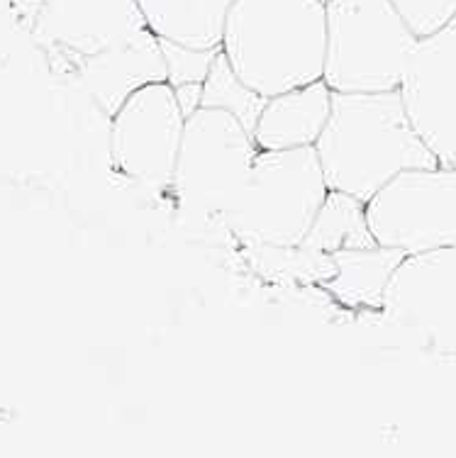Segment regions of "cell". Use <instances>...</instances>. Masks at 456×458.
Here are the masks:
<instances>
[{"instance_id": "obj_14", "label": "cell", "mask_w": 456, "mask_h": 458, "mask_svg": "<svg viewBox=\"0 0 456 458\" xmlns=\"http://www.w3.org/2000/svg\"><path fill=\"white\" fill-rule=\"evenodd\" d=\"M403 251L388 247L334 251L332 259L337 274L323 285H327L337 298L351 308L381 310L388 278L393 276L395 266L403 261Z\"/></svg>"}, {"instance_id": "obj_17", "label": "cell", "mask_w": 456, "mask_h": 458, "mask_svg": "<svg viewBox=\"0 0 456 458\" xmlns=\"http://www.w3.org/2000/svg\"><path fill=\"white\" fill-rule=\"evenodd\" d=\"M161 54L167 62V81L171 86H184V83H202L211 73V66L215 56L222 47L218 49H195V47L178 45V42H168V39H159Z\"/></svg>"}, {"instance_id": "obj_5", "label": "cell", "mask_w": 456, "mask_h": 458, "mask_svg": "<svg viewBox=\"0 0 456 458\" xmlns=\"http://www.w3.org/2000/svg\"><path fill=\"white\" fill-rule=\"evenodd\" d=\"M254 134L222 107H201L185 120L171 191L181 208L222 217L254 166Z\"/></svg>"}, {"instance_id": "obj_15", "label": "cell", "mask_w": 456, "mask_h": 458, "mask_svg": "<svg viewBox=\"0 0 456 458\" xmlns=\"http://www.w3.org/2000/svg\"><path fill=\"white\" fill-rule=\"evenodd\" d=\"M303 247L320 254H334L342 249L378 247V242L371 234L366 203L342 191H330L307 237L303 239Z\"/></svg>"}, {"instance_id": "obj_9", "label": "cell", "mask_w": 456, "mask_h": 458, "mask_svg": "<svg viewBox=\"0 0 456 458\" xmlns=\"http://www.w3.org/2000/svg\"><path fill=\"white\" fill-rule=\"evenodd\" d=\"M398 90L415 132L439 166H456V20L417 39Z\"/></svg>"}, {"instance_id": "obj_8", "label": "cell", "mask_w": 456, "mask_h": 458, "mask_svg": "<svg viewBox=\"0 0 456 458\" xmlns=\"http://www.w3.org/2000/svg\"><path fill=\"white\" fill-rule=\"evenodd\" d=\"M381 312L395 329L456 353V244L403 256L388 278Z\"/></svg>"}, {"instance_id": "obj_3", "label": "cell", "mask_w": 456, "mask_h": 458, "mask_svg": "<svg viewBox=\"0 0 456 458\" xmlns=\"http://www.w3.org/2000/svg\"><path fill=\"white\" fill-rule=\"evenodd\" d=\"M327 193L315 147L259 149L222 220L246 247H300Z\"/></svg>"}, {"instance_id": "obj_19", "label": "cell", "mask_w": 456, "mask_h": 458, "mask_svg": "<svg viewBox=\"0 0 456 458\" xmlns=\"http://www.w3.org/2000/svg\"><path fill=\"white\" fill-rule=\"evenodd\" d=\"M176 103L181 107V113L188 120L191 114L198 113L202 107V83H184V86H174Z\"/></svg>"}, {"instance_id": "obj_2", "label": "cell", "mask_w": 456, "mask_h": 458, "mask_svg": "<svg viewBox=\"0 0 456 458\" xmlns=\"http://www.w3.org/2000/svg\"><path fill=\"white\" fill-rule=\"evenodd\" d=\"M222 52L239 79L271 98L325 76V0H235Z\"/></svg>"}, {"instance_id": "obj_7", "label": "cell", "mask_w": 456, "mask_h": 458, "mask_svg": "<svg viewBox=\"0 0 456 458\" xmlns=\"http://www.w3.org/2000/svg\"><path fill=\"white\" fill-rule=\"evenodd\" d=\"M184 127L185 117L168 81L142 86L110 117L113 168L134 183L171 188Z\"/></svg>"}, {"instance_id": "obj_18", "label": "cell", "mask_w": 456, "mask_h": 458, "mask_svg": "<svg viewBox=\"0 0 456 458\" xmlns=\"http://www.w3.org/2000/svg\"><path fill=\"white\" fill-rule=\"evenodd\" d=\"M417 39L434 35L456 20V0H391Z\"/></svg>"}, {"instance_id": "obj_16", "label": "cell", "mask_w": 456, "mask_h": 458, "mask_svg": "<svg viewBox=\"0 0 456 458\" xmlns=\"http://www.w3.org/2000/svg\"><path fill=\"white\" fill-rule=\"evenodd\" d=\"M269 98L249 89L245 81L239 79V73L232 69V64L219 49L215 62L211 66L208 79L202 81V107H222L237 117L249 132L254 134L259 114Z\"/></svg>"}, {"instance_id": "obj_4", "label": "cell", "mask_w": 456, "mask_h": 458, "mask_svg": "<svg viewBox=\"0 0 456 458\" xmlns=\"http://www.w3.org/2000/svg\"><path fill=\"white\" fill-rule=\"evenodd\" d=\"M327 86L337 93L398 90L417 37L391 0H325Z\"/></svg>"}, {"instance_id": "obj_1", "label": "cell", "mask_w": 456, "mask_h": 458, "mask_svg": "<svg viewBox=\"0 0 456 458\" xmlns=\"http://www.w3.org/2000/svg\"><path fill=\"white\" fill-rule=\"evenodd\" d=\"M330 191L371 200L405 168L439 166L415 132L400 90L332 93V113L315 144Z\"/></svg>"}, {"instance_id": "obj_12", "label": "cell", "mask_w": 456, "mask_h": 458, "mask_svg": "<svg viewBox=\"0 0 456 458\" xmlns=\"http://www.w3.org/2000/svg\"><path fill=\"white\" fill-rule=\"evenodd\" d=\"M332 93L325 79L271 96L254 130L259 149L315 147L332 113Z\"/></svg>"}, {"instance_id": "obj_10", "label": "cell", "mask_w": 456, "mask_h": 458, "mask_svg": "<svg viewBox=\"0 0 456 458\" xmlns=\"http://www.w3.org/2000/svg\"><path fill=\"white\" fill-rule=\"evenodd\" d=\"M147 30L137 0H39L37 42L69 71Z\"/></svg>"}, {"instance_id": "obj_13", "label": "cell", "mask_w": 456, "mask_h": 458, "mask_svg": "<svg viewBox=\"0 0 456 458\" xmlns=\"http://www.w3.org/2000/svg\"><path fill=\"white\" fill-rule=\"evenodd\" d=\"M144 22L159 39L218 49L235 0H137Z\"/></svg>"}, {"instance_id": "obj_6", "label": "cell", "mask_w": 456, "mask_h": 458, "mask_svg": "<svg viewBox=\"0 0 456 458\" xmlns=\"http://www.w3.org/2000/svg\"><path fill=\"white\" fill-rule=\"evenodd\" d=\"M366 217L378 247L420 254L456 244V166L405 168L371 200Z\"/></svg>"}, {"instance_id": "obj_11", "label": "cell", "mask_w": 456, "mask_h": 458, "mask_svg": "<svg viewBox=\"0 0 456 458\" xmlns=\"http://www.w3.org/2000/svg\"><path fill=\"white\" fill-rule=\"evenodd\" d=\"M69 71L108 117H113L125 100L142 86L167 81L161 45L150 27L125 45L73 64Z\"/></svg>"}]
</instances>
